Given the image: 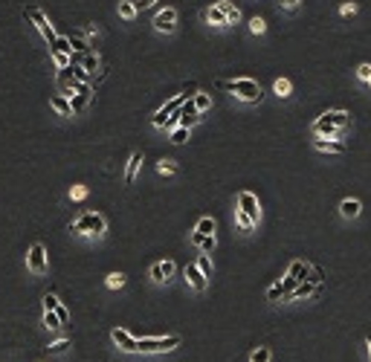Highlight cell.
<instances>
[{"label":"cell","mask_w":371,"mask_h":362,"mask_svg":"<svg viewBox=\"0 0 371 362\" xmlns=\"http://www.w3.org/2000/svg\"><path fill=\"white\" fill-rule=\"evenodd\" d=\"M368 87H371V79H368Z\"/></svg>","instance_id":"obj_48"},{"label":"cell","mask_w":371,"mask_h":362,"mask_svg":"<svg viewBox=\"0 0 371 362\" xmlns=\"http://www.w3.org/2000/svg\"><path fill=\"white\" fill-rule=\"evenodd\" d=\"M50 53H67V55H70L72 53V49H70V41H67L64 35H58L53 44H50Z\"/></svg>","instance_id":"obj_30"},{"label":"cell","mask_w":371,"mask_h":362,"mask_svg":"<svg viewBox=\"0 0 371 362\" xmlns=\"http://www.w3.org/2000/svg\"><path fill=\"white\" fill-rule=\"evenodd\" d=\"M264 29H267L264 18H258V15H255V18L250 20V32H253V35H264Z\"/></svg>","instance_id":"obj_36"},{"label":"cell","mask_w":371,"mask_h":362,"mask_svg":"<svg viewBox=\"0 0 371 362\" xmlns=\"http://www.w3.org/2000/svg\"><path fill=\"white\" fill-rule=\"evenodd\" d=\"M177 113H180V125L183 127H194L200 122V113H197V108H194V101H191V99L183 101Z\"/></svg>","instance_id":"obj_11"},{"label":"cell","mask_w":371,"mask_h":362,"mask_svg":"<svg viewBox=\"0 0 371 362\" xmlns=\"http://www.w3.org/2000/svg\"><path fill=\"white\" fill-rule=\"evenodd\" d=\"M220 90H229L235 99H241L244 105H258L264 99V90L261 84L253 82V79H235V82H217Z\"/></svg>","instance_id":"obj_1"},{"label":"cell","mask_w":371,"mask_h":362,"mask_svg":"<svg viewBox=\"0 0 371 362\" xmlns=\"http://www.w3.org/2000/svg\"><path fill=\"white\" fill-rule=\"evenodd\" d=\"M70 197L72 200H84V197H87V189H84V186H76V189L70 191Z\"/></svg>","instance_id":"obj_44"},{"label":"cell","mask_w":371,"mask_h":362,"mask_svg":"<svg viewBox=\"0 0 371 362\" xmlns=\"http://www.w3.org/2000/svg\"><path fill=\"white\" fill-rule=\"evenodd\" d=\"M177 345H180V336H157V339H136V351L160 353V351H174Z\"/></svg>","instance_id":"obj_5"},{"label":"cell","mask_w":371,"mask_h":362,"mask_svg":"<svg viewBox=\"0 0 371 362\" xmlns=\"http://www.w3.org/2000/svg\"><path fill=\"white\" fill-rule=\"evenodd\" d=\"M151 27H154L157 32H165V35H171L174 29H177V12H174L171 6L160 9V12L154 15V20H151Z\"/></svg>","instance_id":"obj_7"},{"label":"cell","mask_w":371,"mask_h":362,"mask_svg":"<svg viewBox=\"0 0 371 362\" xmlns=\"http://www.w3.org/2000/svg\"><path fill=\"white\" fill-rule=\"evenodd\" d=\"M362 212V203L357 197H345L342 203H339V215L345 217V220H354V217H360Z\"/></svg>","instance_id":"obj_16"},{"label":"cell","mask_w":371,"mask_h":362,"mask_svg":"<svg viewBox=\"0 0 371 362\" xmlns=\"http://www.w3.org/2000/svg\"><path fill=\"white\" fill-rule=\"evenodd\" d=\"M189 131H191V127H183V125H177V127H174V131H171V142H174V145H183V142H189Z\"/></svg>","instance_id":"obj_31"},{"label":"cell","mask_w":371,"mask_h":362,"mask_svg":"<svg viewBox=\"0 0 371 362\" xmlns=\"http://www.w3.org/2000/svg\"><path fill=\"white\" fill-rule=\"evenodd\" d=\"M70 339H58V342H53V345H50V348H46V351H50V353H64V351H67V348H70Z\"/></svg>","instance_id":"obj_38"},{"label":"cell","mask_w":371,"mask_h":362,"mask_svg":"<svg viewBox=\"0 0 371 362\" xmlns=\"http://www.w3.org/2000/svg\"><path fill=\"white\" fill-rule=\"evenodd\" d=\"M279 3H281V9H296L302 0H279Z\"/></svg>","instance_id":"obj_45"},{"label":"cell","mask_w":371,"mask_h":362,"mask_svg":"<svg viewBox=\"0 0 371 362\" xmlns=\"http://www.w3.org/2000/svg\"><path fill=\"white\" fill-rule=\"evenodd\" d=\"M238 209H241V212H246V215L253 217L255 223L261 220V203H258V197H255L253 191H238Z\"/></svg>","instance_id":"obj_8"},{"label":"cell","mask_w":371,"mask_h":362,"mask_svg":"<svg viewBox=\"0 0 371 362\" xmlns=\"http://www.w3.org/2000/svg\"><path fill=\"white\" fill-rule=\"evenodd\" d=\"M108 287H110V290L125 287V275H122V272H110V275H108Z\"/></svg>","instance_id":"obj_35"},{"label":"cell","mask_w":371,"mask_h":362,"mask_svg":"<svg viewBox=\"0 0 371 362\" xmlns=\"http://www.w3.org/2000/svg\"><path fill=\"white\" fill-rule=\"evenodd\" d=\"M235 223H238V229H241V232H255V226H258L253 217L246 215V212H241V209H235Z\"/></svg>","instance_id":"obj_19"},{"label":"cell","mask_w":371,"mask_h":362,"mask_svg":"<svg viewBox=\"0 0 371 362\" xmlns=\"http://www.w3.org/2000/svg\"><path fill=\"white\" fill-rule=\"evenodd\" d=\"M157 171L171 177V174H177V163H174V160H160V163H157Z\"/></svg>","instance_id":"obj_33"},{"label":"cell","mask_w":371,"mask_h":362,"mask_svg":"<svg viewBox=\"0 0 371 362\" xmlns=\"http://www.w3.org/2000/svg\"><path fill=\"white\" fill-rule=\"evenodd\" d=\"M357 75H360L362 82H368L371 79V64H360V67H357Z\"/></svg>","instance_id":"obj_41"},{"label":"cell","mask_w":371,"mask_h":362,"mask_svg":"<svg viewBox=\"0 0 371 362\" xmlns=\"http://www.w3.org/2000/svg\"><path fill=\"white\" fill-rule=\"evenodd\" d=\"M339 15H342V18H354V15H357V6H354V3H345L342 9H339Z\"/></svg>","instance_id":"obj_43"},{"label":"cell","mask_w":371,"mask_h":362,"mask_svg":"<svg viewBox=\"0 0 371 362\" xmlns=\"http://www.w3.org/2000/svg\"><path fill=\"white\" fill-rule=\"evenodd\" d=\"M119 18L122 20H134L136 18V3L134 0H119Z\"/></svg>","instance_id":"obj_24"},{"label":"cell","mask_w":371,"mask_h":362,"mask_svg":"<svg viewBox=\"0 0 371 362\" xmlns=\"http://www.w3.org/2000/svg\"><path fill=\"white\" fill-rule=\"evenodd\" d=\"M50 105H53V108L58 110V113H61V116H72V110H70V99H67V96H61V93H58V96H53V99H50Z\"/></svg>","instance_id":"obj_21"},{"label":"cell","mask_w":371,"mask_h":362,"mask_svg":"<svg viewBox=\"0 0 371 362\" xmlns=\"http://www.w3.org/2000/svg\"><path fill=\"white\" fill-rule=\"evenodd\" d=\"M215 229H217L215 217H200L197 226H194V232H197V235H215Z\"/></svg>","instance_id":"obj_23"},{"label":"cell","mask_w":371,"mask_h":362,"mask_svg":"<svg viewBox=\"0 0 371 362\" xmlns=\"http://www.w3.org/2000/svg\"><path fill=\"white\" fill-rule=\"evenodd\" d=\"M270 348H255L253 353H250V362H270Z\"/></svg>","instance_id":"obj_34"},{"label":"cell","mask_w":371,"mask_h":362,"mask_svg":"<svg viewBox=\"0 0 371 362\" xmlns=\"http://www.w3.org/2000/svg\"><path fill=\"white\" fill-rule=\"evenodd\" d=\"M44 327H50V330L61 327V322H58V316H55V310H46L44 313Z\"/></svg>","instance_id":"obj_37"},{"label":"cell","mask_w":371,"mask_h":362,"mask_svg":"<svg viewBox=\"0 0 371 362\" xmlns=\"http://www.w3.org/2000/svg\"><path fill=\"white\" fill-rule=\"evenodd\" d=\"M215 6H217V9H220V12H224V15H227V23H229V27L241 20V9H238L235 3H229V0H217Z\"/></svg>","instance_id":"obj_17"},{"label":"cell","mask_w":371,"mask_h":362,"mask_svg":"<svg viewBox=\"0 0 371 362\" xmlns=\"http://www.w3.org/2000/svg\"><path fill=\"white\" fill-rule=\"evenodd\" d=\"M313 148L322 151V154H345V151H348L342 142H336V139H325V136H316V139H313Z\"/></svg>","instance_id":"obj_14"},{"label":"cell","mask_w":371,"mask_h":362,"mask_svg":"<svg viewBox=\"0 0 371 362\" xmlns=\"http://www.w3.org/2000/svg\"><path fill=\"white\" fill-rule=\"evenodd\" d=\"M319 293V284L313 278H305V281H299L296 287L290 290L287 296H284V301H299V299H310V296H316Z\"/></svg>","instance_id":"obj_9"},{"label":"cell","mask_w":371,"mask_h":362,"mask_svg":"<svg viewBox=\"0 0 371 362\" xmlns=\"http://www.w3.org/2000/svg\"><path fill=\"white\" fill-rule=\"evenodd\" d=\"M58 304H61V301L55 299V293H46L44 296V310H55Z\"/></svg>","instance_id":"obj_40"},{"label":"cell","mask_w":371,"mask_h":362,"mask_svg":"<svg viewBox=\"0 0 371 362\" xmlns=\"http://www.w3.org/2000/svg\"><path fill=\"white\" fill-rule=\"evenodd\" d=\"M67 41H70V49H72V53H79V55L90 53V44H87V41H84L82 35H70Z\"/></svg>","instance_id":"obj_25"},{"label":"cell","mask_w":371,"mask_h":362,"mask_svg":"<svg viewBox=\"0 0 371 362\" xmlns=\"http://www.w3.org/2000/svg\"><path fill=\"white\" fill-rule=\"evenodd\" d=\"M365 345H368V353H371V333L365 336Z\"/></svg>","instance_id":"obj_47"},{"label":"cell","mask_w":371,"mask_h":362,"mask_svg":"<svg viewBox=\"0 0 371 362\" xmlns=\"http://www.w3.org/2000/svg\"><path fill=\"white\" fill-rule=\"evenodd\" d=\"M27 264H29V270L35 272V275L46 272V249H44V244H32V246H29Z\"/></svg>","instance_id":"obj_10"},{"label":"cell","mask_w":371,"mask_h":362,"mask_svg":"<svg viewBox=\"0 0 371 362\" xmlns=\"http://www.w3.org/2000/svg\"><path fill=\"white\" fill-rule=\"evenodd\" d=\"M79 67H82L84 72H96V67H99V58H96L93 53H84L82 61H79Z\"/></svg>","instance_id":"obj_27"},{"label":"cell","mask_w":371,"mask_h":362,"mask_svg":"<svg viewBox=\"0 0 371 362\" xmlns=\"http://www.w3.org/2000/svg\"><path fill=\"white\" fill-rule=\"evenodd\" d=\"M186 281L191 284V290H194V293H203V290H206V284H209V281L203 278V272H200L194 264H189V267H186Z\"/></svg>","instance_id":"obj_15"},{"label":"cell","mask_w":371,"mask_h":362,"mask_svg":"<svg viewBox=\"0 0 371 362\" xmlns=\"http://www.w3.org/2000/svg\"><path fill=\"white\" fill-rule=\"evenodd\" d=\"M194 93H197V87H189V90H183L180 96H174V99H168V101L163 105V108H160V110L154 113V116H151V125H154V127H163V125H165V119L171 116V113H174L177 108H180V105H183L186 99H191Z\"/></svg>","instance_id":"obj_4"},{"label":"cell","mask_w":371,"mask_h":362,"mask_svg":"<svg viewBox=\"0 0 371 362\" xmlns=\"http://www.w3.org/2000/svg\"><path fill=\"white\" fill-rule=\"evenodd\" d=\"M200 18L206 20L209 27H215V29H227V27H229V23H227V15L217 9L215 3H212V6H206V9L200 12Z\"/></svg>","instance_id":"obj_12"},{"label":"cell","mask_w":371,"mask_h":362,"mask_svg":"<svg viewBox=\"0 0 371 362\" xmlns=\"http://www.w3.org/2000/svg\"><path fill=\"white\" fill-rule=\"evenodd\" d=\"M110 339H113V345H116L119 351H136V339L128 333L125 327H113L110 330Z\"/></svg>","instance_id":"obj_13"},{"label":"cell","mask_w":371,"mask_h":362,"mask_svg":"<svg viewBox=\"0 0 371 362\" xmlns=\"http://www.w3.org/2000/svg\"><path fill=\"white\" fill-rule=\"evenodd\" d=\"M23 18L32 20V23L38 27V32H41V35H44L46 41H50V44H53L55 38H58V32L53 29V23H50V18L44 15V9H38V6H29V9L23 12Z\"/></svg>","instance_id":"obj_6"},{"label":"cell","mask_w":371,"mask_h":362,"mask_svg":"<svg viewBox=\"0 0 371 362\" xmlns=\"http://www.w3.org/2000/svg\"><path fill=\"white\" fill-rule=\"evenodd\" d=\"M139 163H142V154H131V160H128V168H125V183H134L136 180Z\"/></svg>","instance_id":"obj_20"},{"label":"cell","mask_w":371,"mask_h":362,"mask_svg":"<svg viewBox=\"0 0 371 362\" xmlns=\"http://www.w3.org/2000/svg\"><path fill=\"white\" fill-rule=\"evenodd\" d=\"M151 278H154L157 284H165V272H163V264H154V267H151Z\"/></svg>","instance_id":"obj_39"},{"label":"cell","mask_w":371,"mask_h":362,"mask_svg":"<svg viewBox=\"0 0 371 362\" xmlns=\"http://www.w3.org/2000/svg\"><path fill=\"white\" fill-rule=\"evenodd\" d=\"M55 316H58V322H61V325H67V322H70V313H67V307H61V304L55 307Z\"/></svg>","instance_id":"obj_42"},{"label":"cell","mask_w":371,"mask_h":362,"mask_svg":"<svg viewBox=\"0 0 371 362\" xmlns=\"http://www.w3.org/2000/svg\"><path fill=\"white\" fill-rule=\"evenodd\" d=\"M273 90H276V96H279V99H287L290 93H293V84H290V79H276Z\"/></svg>","instance_id":"obj_26"},{"label":"cell","mask_w":371,"mask_h":362,"mask_svg":"<svg viewBox=\"0 0 371 362\" xmlns=\"http://www.w3.org/2000/svg\"><path fill=\"white\" fill-rule=\"evenodd\" d=\"M308 272H310V264L308 261H293L287 267V275L293 281H305V278H308Z\"/></svg>","instance_id":"obj_18"},{"label":"cell","mask_w":371,"mask_h":362,"mask_svg":"<svg viewBox=\"0 0 371 362\" xmlns=\"http://www.w3.org/2000/svg\"><path fill=\"white\" fill-rule=\"evenodd\" d=\"M191 101H194V108H197L200 116H203V113L212 108V96H209V93H200V90H197L194 96H191Z\"/></svg>","instance_id":"obj_22"},{"label":"cell","mask_w":371,"mask_h":362,"mask_svg":"<svg viewBox=\"0 0 371 362\" xmlns=\"http://www.w3.org/2000/svg\"><path fill=\"white\" fill-rule=\"evenodd\" d=\"M134 3H136V12H139V9H148V6H154L157 0H134Z\"/></svg>","instance_id":"obj_46"},{"label":"cell","mask_w":371,"mask_h":362,"mask_svg":"<svg viewBox=\"0 0 371 362\" xmlns=\"http://www.w3.org/2000/svg\"><path fill=\"white\" fill-rule=\"evenodd\" d=\"M215 246H217L215 235H203V238H200V244H197V249L203 255H212V252H215Z\"/></svg>","instance_id":"obj_29"},{"label":"cell","mask_w":371,"mask_h":362,"mask_svg":"<svg viewBox=\"0 0 371 362\" xmlns=\"http://www.w3.org/2000/svg\"><path fill=\"white\" fill-rule=\"evenodd\" d=\"M70 232H79V235H90V238H102L108 232V220L99 215V212H84L76 223H70Z\"/></svg>","instance_id":"obj_3"},{"label":"cell","mask_w":371,"mask_h":362,"mask_svg":"<svg viewBox=\"0 0 371 362\" xmlns=\"http://www.w3.org/2000/svg\"><path fill=\"white\" fill-rule=\"evenodd\" d=\"M348 122H351V116L345 113V110H328V113H322V116L310 125V131L316 136H325V139H334L342 127H348Z\"/></svg>","instance_id":"obj_2"},{"label":"cell","mask_w":371,"mask_h":362,"mask_svg":"<svg viewBox=\"0 0 371 362\" xmlns=\"http://www.w3.org/2000/svg\"><path fill=\"white\" fill-rule=\"evenodd\" d=\"M194 267H197L200 272H203V278H212V261H209V255H200L197 258V264H194Z\"/></svg>","instance_id":"obj_32"},{"label":"cell","mask_w":371,"mask_h":362,"mask_svg":"<svg viewBox=\"0 0 371 362\" xmlns=\"http://www.w3.org/2000/svg\"><path fill=\"white\" fill-rule=\"evenodd\" d=\"M267 301H284V290H281V281H273L267 287Z\"/></svg>","instance_id":"obj_28"}]
</instances>
